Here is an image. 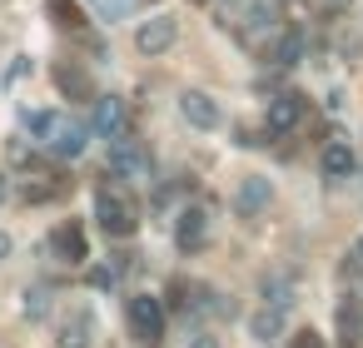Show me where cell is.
Here are the masks:
<instances>
[{"label":"cell","instance_id":"cell-1","mask_svg":"<svg viewBox=\"0 0 363 348\" xmlns=\"http://www.w3.org/2000/svg\"><path fill=\"white\" fill-rule=\"evenodd\" d=\"M95 219H100V229H105L110 239H130V234L140 229V209H135V199L120 194V189H110V184L95 189Z\"/></svg>","mask_w":363,"mask_h":348},{"label":"cell","instance_id":"cell-2","mask_svg":"<svg viewBox=\"0 0 363 348\" xmlns=\"http://www.w3.org/2000/svg\"><path fill=\"white\" fill-rule=\"evenodd\" d=\"M125 323H130V333H135L145 348H160V338H164V303H160L155 293H135V298L125 303Z\"/></svg>","mask_w":363,"mask_h":348},{"label":"cell","instance_id":"cell-3","mask_svg":"<svg viewBox=\"0 0 363 348\" xmlns=\"http://www.w3.org/2000/svg\"><path fill=\"white\" fill-rule=\"evenodd\" d=\"M174 35H179L174 16H150V21L135 30V50H140V55H164V50L174 45Z\"/></svg>","mask_w":363,"mask_h":348},{"label":"cell","instance_id":"cell-4","mask_svg":"<svg viewBox=\"0 0 363 348\" xmlns=\"http://www.w3.org/2000/svg\"><path fill=\"white\" fill-rule=\"evenodd\" d=\"M209 244V214L194 204V209H184L179 219H174V249L179 254H199Z\"/></svg>","mask_w":363,"mask_h":348},{"label":"cell","instance_id":"cell-5","mask_svg":"<svg viewBox=\"0 0 363 348\" xmlns=\"http://www.w3.org/2000/svg\"><path fill=\"white\" fill-rule=\"evenodd\" d=\"M179 115H184L194 130H219V125H224L219 100H209L204 90H184V95H179Z\"/></svg>","mask_w":363,"mask_h":348},{"label":"cell","instance_id":"cell-6","mask_svg":"<svg viewBox=\"0 0 363 348\" xmlns=\"http://www.w3.org/2000/svg\"><path fill=\"white\" fill-rule=\"evenodd\" d=\"M50 80H55V90L65 95V100H90V75L75 65V60H50Z\"/></svg>","mask_w":363,"mask_h":348},{"label":"cell","instance_id":"cell-7","mask_svg":"<svg viewBox=\"0 0 363 348\" xmlns=\"http://www.w3.org/2000/svg\"><path fill=\"white\" fill-rule=\"evenodd\" d=\"M45 140H50V150H55L60 159H80V155H85V140H90V130H85V125H75V120H55Z\"/></svg>","mask_w":363,"mask_h":348},{"label":"cell","instance_id":"cell-8","mask_svg":"<svg viewBox=\"0 0 363 348\" xmlns=\"http://www.w3.org/2000/svg\"><path fill=\"white\" fill-rule=\"evenodd\" d=\"M120 130H125V105H120L115 95L95 100V110H90V135H95V140H115Z\"/></svg>","mask_w":363,"mask_h":348},{"label":"cell","instance_id":"cell-9","mask_svg":"<svg viewBox=\"0 0 363 348\" xmlns=\"http://www.w3.org/2000/svg\"><path fill=\"white\" fill-rule=\"evenodd\" d=\"M269 204H274V184H269L264 174H249V179L234 189V209H239V214H264Z\"/></svg>","mask_w":363,"mask_h":348},{"label":"cell","instance_id":"cell-10","mask_svg":"<svg viewBox=\"0 0 363 348\" xmlns=\"http://www.w3.org/2000/svg\"><path fill=\"white\" fill-rule=\"evenodd\" d=\"M303 120V95H274L269 100V135H289L294 125Z\"/></svg>","mask_w":363,"mask_h":348},{"label":"cell","instance_id":"cell-11","mask_svg":"<svg viewBox=\"0 0 363 348\" xmlns=\"http://www.w3.org/2000/svg\"><path fill=\"white\" fill-rule=\"evenodd\" d=\"M50 254H55V259H65V264H85V259H90L85 234H80V224H75V219H70V224H60V229L50 234Z\"/></svg>","mask_w":363,"mask_h":348},{"label":"cell","instance_id":"cell-12","mask_svg":"<svg viewBox=\"0 0 363 348\" xmlns=\"http://www.w3.org/2000/svg\"><path fill=\"white\" fill-rule=\"evenodd\" d=\"M90 338H95V318H90V308H75V313L60 323V333H55L60 348H90Z\"/></svg>","mask_w":363,"mask_h":348},{"label":"cell","instance_id":"cell-13","mask_svg":"<svg viewBox=\"0 0 363 348\" xmlns=\"http://www.w3.org/2000/svg\"><path fill=\"white\" fill-rule=\"evenodd\" d=\"M353 169H358V159H353V150H348L343 135H338V140L323 150V174H328V179H348Z\"/></svg>","mask_w":363,"mask_h":348},{"label":"cell","instance_id":"cell-14","mask_svg":"<svg viewBox=\"0 0 363 348\" xmlns=\"http://www.w3.org/2000/svg\"><path fill=\"white\" fill-rule=\"evenodd\" d=\"M249 333H254L259 343H274V338L284 333V313H279L274 303H269V308H259V313L249 318Z\"/></svg>","mask_w":363,"mask_h":348},{"label":"cell","instance_id":"cell-15","mask_svg":"<svg viewBox=\"0 0 363 348\" xmlns=\"http://www.w3.org/2000/svg\"><path fill=\"white\" fill-rule=\"evenodd\" d=\"M110 164H115V174H140V169H145V155H140V145H125V140L115 135Z\"/></svg>","mask_w":363,"mask_h":348},{"label":"cell","instance_id":"cell-16","mask_svg":"<svg viewBox=\"0 0 363 348\" xmlns=\"http://www.w3.org/2000/svg\"><path fill=\"white\" fill-rule=\"evenodd\" d=\"M45 16H50L60 30H80V21H85V11L75 6V0H45Z\"/></svg>","mask_w":363,"mask_h":348},{"label":"cell","instance_id":"cell-17","mask_svg":"<svg viewBox=\"0 0 363 348\" xmlns=\"http://www.w3.org/2000/svg\"><path fill=\"white\" fill-rule=\"evenodd\" d=\"M298 50H303V35L289 30V35L279 40V50H274V65H298Z\"/></svg>","mask_w":363,"mask_h":348},{"label":"cell","instance_id":"cell-18","mask_svg":"<svg viewBox=\"0 0 363 348\" xmlns=\"http://www.w3.org/2000/svg\"><path fill=\"white\" fill-rule=\"evenodd\" d=\"M45 298H50V293H45V288H40V284H35V288H30V293H26V318H30V323H40V318H45V308H50V303H45Z\"/></svg>","mask_w":363,"mask_h":348},{"label":"cell","instance_id":"cell-19","mask_svg":"<svg viewBox=\"0 0 363 348\" xmlns=\"http://www.w3.org/2000/svg\"><path fill=\"white\" fill-rule=\"evenodd\" d=\"M55 120H60V115H45V110H35V115H30L26 125H30L35 135H50V125H55Z\"/></svg>","mask_w":363,"mask_h":348},{"label":"cell","instance_id":"cell-20","mask_svg":"<svg viewBox=\"0 0 363 348\" xmlns=\"http://www.w3.org/2000/svg\"><path fill=\"white\" fill-rule=\"evenodd\" d=\"M264 293H269V303L279 308V303H284V293H289V284H284V279H269V284H264Z\"/></svg>","mask_w":363,"mask_h":348},{"label":"cell","instance_id":"cell-21","mask_svg":"<svg viewBox=\"0 0 363 348\" xmlns=\"http://www.w3.org/2000/svg\"><path fill=\"white\" fill-rule=\"evenodd\" d=\"M294 348H323V338H318V333H313V328H303V333H298V338H294Z\"/></svg>","mask_w":363,"mask_h":348},{"label":"cell","instance_id":"cell-22","mask_svg":"<svg viewBox=\"0 0 363 348\" xmlns=\"http://www.w3.org/2000/svg\"><path fill=\"white\" fill-rule=\"evenodd\" d=\"M11 164H21V169H26V164H30V150H26V145H11Z\"/></svg>","mask_w":363,"mask_h":348},{"label":"cell","instance_id":"cell-23","mask_svg":"<svg viewBox=\"0 0 363 348\" xmlns=\"http://www.w3.org/2000/svg\"><path fill=\"white\" fill-rule=\"evenodd\" d=\"M189 348H219V338H209V333H204V338H194Z\"/></svg>","mask_w":363,"mask_h":348},{"label":"cell","instance_id":"cell-24","mask_svg":"<svg viewBox=\"0 0 363 348\" xmlns=\"http://www.w3.org/2000/svg\"><path fill=\"white\" fill-rule=\"evenodd\" d=\"M6 199H11V179H6V174H0V204H6Z\"/></svg>","mask_w":363,"mask_h":348},{"label":"cell","instance_id":"cell-25","mask_svg":"<svg viewBox=\"0 0 363 348\" xmlns=\"http://www.w3.org/2000/svg\"><path fill=\"white\" fill-rule=\"evenodd\" d=\"M11 254V234H0V259H6Z\"/></svg>","mask_w":363,"mask_h":348},{"label":"cell","instance_id":"cell-26","mask_svg":"<svg viewBox=\"0 0 363 348\" xmlns=\"http://www.w3.org/2000/svg\"><path fill=\"white\" fill-rule=\"evenodd\" d=\"M358 254H363V239H358Z\"/></svg>","mask_w":363,"mask_h":348}]
</instances>
